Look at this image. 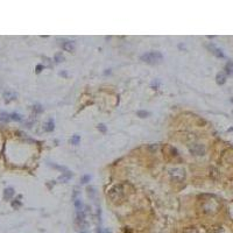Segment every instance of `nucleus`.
Returning a JSON list of instances; mask_svg holds the SVG:
<instances>
[{"label": "nucleus", "mask_w": 233, "mask_h": 233, "mask_svg": "<svg viewBox=\"0 0 233 233\" xmlns=\"http://www.w3.org/2000/svg\"><path fill=\"white\" fill-rule=\"evenodd\" d=\"M163 56L160 51H149L141 56V61L148 63V64H159L162 62Z\"/></svg>", "instance_id": "1"}, {"label": "nucleus", "mask_w": 233, "mask_h": 233, "mask_svg": "<svg viewBox=\"0 0 233 233\" xmlns=\"http://www.w3.org/2000/svg\"><path fill=\"white\" fill-rule=\"evenodd\" d=\"M108 197L111 198L113 202H118V200H121L123 198L125 197V190L124 187L121 184H116L113 188H111L108 190Z\"/></svg>", "instance_id": "2"}, {"label": "nucleus", "mask_w": 233, "mask_h": 233, "mask_svg": "<svg viewBox=\"0 0 233 233\" xmlns=\"http://www.w3.org/2000/svg\"><path fill=\"white\" fill-rule=\"evenodd\" d=\"M169 172H170L171 179L174 181H176V182H182L184 179V177H185V172H184V170L182 168H174Z\"/></svg>", "instance_id": "3"}, {"label": "nucleus", "mask_w": 233, "mask_h": 233, "mask_svg": "<svg viewBox=\"0 0 233 233\" xmlns=\"http://www.w3.org/2000/svg\"><path fill=\"white\" fill-rule=\"evenodd\" d=\"M60 45H62V48L65 50V51H75V48H76V45H75V42H72V41H69V40H62V42L60 43Z\"/></svg>", "instance_id": "4"}, {"label": "nucleus", "mask_w": 233, "mask_h": 233, "mask_svg": "<svg viewBox=\"0 0 233 233\" xmlns=\"http://www.w3.org/2000/svg\"><path fill=\"white\" fill-rule=\"evenodd\" d=\"M190 152L195 155H203L205 153V148L202 144H192L190 146Z\"/></svg>", "instance_id": "5"}, {"label": "nucleus", "mask_w": 233, "mask_h": 233, "mask_svg": "<svg viewBox=\"0 0 233 233\" xmlns=\"http://www.w3.org/2000/svg\"><path fill=\"white\" fill-rule=\"evenodd\" d=\"M207 48L210 49V51L212 53L213 55H216L217 57H220V58H223V57H225V55H224V53L219 49V48H217L215 45H207Z\"/></svg>", "instance_id": "6"}, {"label": "nucleus", "mask_w": 233, "mask_h": 233, "mask_svg": "<svg viewBox=\"0 0 233 233\" xmlns=\"http://www.w3.org/2000/svg\"><path fill=\"white\" fill-rule=\"evenodd\" d=\"M55 128V124H54V120L53 119H48L45 121V124L43 125V129L45 132H53Z\"/></svg>", "instance_id": "7"}, {"label": "nucleus", "mask_w": 233, "mask_h": 233, "mask_svg": "<svg viewBox=\"0 0 233 233\" xmlns=\"http://www.w3.org/2000/svg\"><path fill=\"white\" fill-rule=\"evenodd\" d=\"M216 82H217V84L218 85H223L226 83V73L225 72H219V73H217V76H216Z\"/></svg>", "instance_id": "8"}, {"label": "nucleus", "mask_w": 233, "mask_h": 233, "mask_svg": "<svg viewBox=\"0 0 233 233\" xmlns=\"http://www.w3.org/2000/svg\"><path fill=\"white\" fill-rule=\"evenodd\" d=\"M13 195H14V189L13 188H7L5 189V191H4V198L5 199H11V198L13 197Z\"/></svg>", "instance_id": "9"}, {"label": "nucleus", "mask_w": 233, "mask_h": 233, "mask_svg": "<svg viewBox=\"0 0 233 233\" xmlns=\"http://www.w3.org/2000/svg\"><path fill=\"white\" fill-rule=\"evenodd\" d=\"M4 97H5L6 103H8V101H11V100H14V99L18 97V95H17V93H14V92H6V93L4 95Z\"/></svg>", "instance_id": "10"}, {"label": "nucleus", "mask_w": 233, "mask_h": 233, "mask_svg": "<svg viewBox=\"0 0 233 233\" xmlns=\"http://www.w3.org/2000/svg\"><path fill=\"white\" fill-rule=\"evenodd\" d=\"M225 73L226 75H232L233 73V62L228 61L225 65Z\"/></svg>", "instance_id": "11"}, {"label": "nucleus", "mask_w": 233, "mask_h": 233, "mask_svg": "<svg viewBox=\"0 0 233 233\" xmlns=\"http://www.w3.org/2000/svg\"><path fill=\"white\" fill-rule=\"evenodd\" d=\"M71 176H72V174L70 171L65 170V172H63L62 176L60 177V181H61V182H67V181H69V179H70Z\"/></svg>", "instance_id": "12"}, {"label": "nucleus", "mask_w": 233, "mask_h": 233, "mask_svg": "<svg viewBox=\"0 0 233 233\" xmlns=\"http://www.w3.org/2000/svg\"><path fill=\"white\" fill-rule=\"evenodd\" d=\"M11 120V116H9L8 113H1L0 114V121H2V123H7V121H9Z\"/></svg>", "instance_id": "13"}, {"label": "nucleus", "mask_w": 233, "mask_h": 233, "mask_svg": "<svg viewBox=\"0 0 233 233\" xmlns=\"http://www.w3.org/2000/svg\"><path fill=\"white\" fill-rule=\"evenodd\" d=\"M55 62L56 63H61L64 61V56H63L62 53H57V54H55V57H54Z\"/></svg>", "instance_id": "14"}, {"label": "nucleus", "mask_w": 233, "mask_h": 233, "mask_svg": "<svg viewBox=\"0 0 233 233\" xmlns=\"http://www.w3.org/2000/svg\"><path fill=\"white\" fill-rule=\"evenodd\" d=\"M81 141V136L79 135H73L71 139H70V144H78Z\"/></svg>", "instance_id": "15"}, {"label": "nucleus", "mask_w": 233, "mask_h": 233, "mask_svg": "<svg viewBox=\"0 0 233 233\" xmlns=\"http://www.w3.org/2000/svg\"><path fill=\"white\" fill-rule=\"evenodd\" d=\"M9 116H11V120H17V121H21L22 120V116L18 114V113H12Z\"/></svg>", "instance_id": "16"}, {"label": "nucleus", "mask_w": 233, "mask_h": 233, "mask_svg": "<svg viewBox=\"0 0 233 233\" xmlns=\"http://www.w3.org/2000/svg\"><path fill=\"white\" fill-rule=\"evenodd\" d=\"M138 116H140V118H147V116H149V112H147V111H138Z\"/></svg>", "instance_id": "17"}, {"label": "nucleus", "mask_w": 233, "mask_h": 233, "mask_svg": "<svg viewBox=\"0 0 233 233\" xmlns=\"http://www.w3.org/2000/svg\"><path fill=\"white\" fill-rule=\"evenodd\" d=\"M75 206H76L77 211L82 210V202H81V199H76V200H75Z\"/></svg>", "instance_id": "18"}, {"label": "nucleus", "mask_w": 233, "mask_h": 233, "mask_svg": "<svg viewBox=\"0 0 233 233\" xmlns=\"http://www.w3.org/2000/svg\"><path fill=\"white\" fill-rule=\"evenodd\" d=\"M90 179H91V177H90V175H84L83 177H82L81 179V182L82 183H88Z\"/></svg>", "instance_id": "19"}, {"label": "nucleus", "mask_w": 233, "mask_h": 233, "mask_svg": "<svg viewBox=\"0 0 233 233\" xmlns=\"http://www.w3.org/2000/svg\"><path fill=\"white\" fill-rule=\"evenodd\" d=\"M98 129H99V131H100V132H103V133H105V132H106V126L104 125V124H99Z\"/></svg>", "instance_id": "20"}, {"label": "nucleus", "mask_w": 233, "mask_h": 233, "mask_svg": "<svg viewBox=\"0 0 233 233\" xmlns=\"http://www.w3.org/2000/svg\"><path fill=\"white\" fill-rule=\"evenodd\" d=\"M34 111H35L36 113H41L43 111V108L41 107V105H35L34 106Z\"/></svg>", "instance_id": "21"}, {"label": "nucleus", "mask_w": 233, "mask_h": 233, "mask_svg": "<svg viewBox=\"0 0 233 233\" xmlns=\"http://www.w3.org/2000/svg\"><path fill=\"white\" fill-rule=\"evenodd\" d=\"M20 205H21V203L19 202V199H15V200L12 203V206H13V207H15V209H18Z\"/></svg>", "instance_id": "22"}, {"label": "nucleus", "mask_w": 233, "mask_h": 233, "mask_svg": "<svg viewBox=\"0 0 233 233\" xmlns=\"http://www.w3.org/2000/svg\"><path fill=\"white\" fill-rule=\"evenodd\" d=\"M43 68H45L43 65H41V64H39V65L36 67V72H37V73H40V72L42 71V69H43Z\"/></svg>", "instance_id": "23"}, {"label": "nucleus", "mask_w": 233, "mask_h": 233, "mask_svg": "<svg viewBox=\"0 0 233 233\" xmlns=\"http://www.w3.org/2000/svg\"><path fill=\"white\" fill-rule=\"evenodd\" d=\"M184 233H198L196 230H187V231H184Z\"/></svg>", "instance_id": "24"}, {"label": "nucleus", "mask_w": 233, "mask_h": 233, "mask_svg": "<svg viewBox=\"0 0 233 233\" xmlns=\"http://www.w3.org/2000/svg\"><path fill=\"white\" fill-rule=\"evenodd\" d=\"M231 101H232V103H233V98H231Z\"/></svg>", "instance_id": "25"}, {"label": "nucleus", "mask_w": 233, "mask_h": 233, "mask_svg": "<svg viewBox=\"0 0 233 233\" xmlns=\"http://www.w3.org/2000/svg\"><path fill=\"white\" fill-rule=\"evenodd\" d=\"M79 233H88V232H79Z\"/></svg>", "instance_id": "26"}, {"label": "nucleus", "mask_w": 233, "mask_h": 233, "mask_svg": "<svg viewBox=\"0 0 233 233\" xmlns=\"http://www.w3.org/2000/svg\"><path fill=\"white\" fill-rule=\"evenodd\" d=\"M232 113H233V112H232Z\"/></svg>", "instance_id": "27"}]
</instances>
